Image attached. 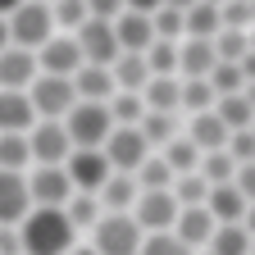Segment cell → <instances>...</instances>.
<instances>
[{
    "mask_svg": "<svg viewBox=\"0 0 255 255\" xmlns=\"http://www.w3.org/2000/svg\"><path fill=\"white\" fill-rule=\"evenodd\" d=\"M14 228H18L23 255H64V251L78 246V233H73V223L64 219L59 205H32Z\"/></svg>",
    "mask_w": 255,
    "mask_h": 255,
    "instance_id": "1",
    "label": "cell"
},
{
    "mask_svg": "<svg viewBox=\"0 0 255 255\" xmlns=\"http://www.w3.org/2000/svg\"><path fill=\"white\" fill-rule=\"evenodd\" d=\"M141 228H137V219L132 214H114L105 210L101 219L91 223V233H87V246L96 255H137L141 251Z\"/></svg>",
    "mask_w": 255,
    "mask_h": 255,
    "instance_id": "2",
    "label": "cell"
},
{
    "mask_svg": "<svg viewBox=\"0 0 255 255\" xmlns=\"http://www.w3.org/2000/svg\"><path fill=\"white\" fill-rule=\"evenodd\" d=\"M5 32H9V46H23V50H37L41 41H50L55 37L50 0H23L18 9L5 14Z\"/></svg>",
    "mask_w": 255,
    "mask_h": 255,
    "instance_id": "3",
    "label": "cell"
},
{
    "mask_svg": "<svg viewBox=\"0 0 255 255\" xmlns=\"http://www.w3.org/2000/svg\"><path fill=\"white\" fill-rule=\"evenodd\" d=\"M27 101H32V114H37V119H64V114L78 105L73 78H59V73H37V78L27 82Z\"/></svg>",
    "mask_w": 255,
    "mask_h": 255,
    "instance_id": "4",
    "label": "cell"
},
{
    "mask_svg": "<svg viewBox=\"0 0 255 255\" xmlns=\"http://www.w3.org/2000/svg\"><path fill=\"white\" fill-rule=\"evenodd\" d=\"M59 123H64V132H69V141H73V146H105L110 128H114V119H110L105 101H78V105L64 114Z\"/></svg>",
    "mask_w": 255,
    "mask_h": 255,
    "instance_id": "5",
    "label": "cell"
},
{
    "mask_svg": "<svg viewBox=\"0 0 255 255\" xmlns=\"http://www.w3.org/2000/svg\"><path fill=\"white\" fill-rule=\"evenodd\" d=\"M64 173H69V182H73V191H101V182L114 173L110 169V159H105V150L101 146H73L69 150V159H64Z\"/></svg>",
    "mask_w": 255,
    "mask_h": 255,
    "instance_id": "6",
    "label": "cell"
},
{
    "mask_svg": "<svg viewBox=\"0 0 255 255\" xmlns=\"http://www.w3.org/2000/svg\"><path fill=\"white\" fill-rule=\"evenodd\" d=\"M27 150H32V164H64L73 141H69L59 119H37L27 128Z\"/></svg>",
    "mask_w": 255,
    "mask_h": 255,
    "instance_id": "7",
    "label": "cell"
},
{
    "mask_svg": "<svg viewBox=\"0 0 255 255\" xmlns=\"http://www.w3.org/2000/svg\"><path fill=\"white\" fill-rule=\"evenodd\" d=\"M73 41L82 50V64H105L110 69V59L119 55V37H114V23L110 18H87L73 27Z\"/></svg>",
    "mask_w": 255,
    "mask_h": 255,
    "instance_id": "8",
    "label": "cell"
},
{
    "mask_svg": "<svg viewBox=\"0 0 255 255\" xmlns=\"http://www.w3.org/2000/svg\"><path fill=\"white\" fill-rule=\"evenodd\" d=\"M178 201H173V191H137V201H132V214L137 219V228L141 233H169L173 228V219H178Z\"/></svg>",
    "mask_w": 255,
    "mask_h": 255,
    "instance_id": "9",
    "label": "cell"
},
{
    "mask_svg": "<svg viewBox=\"0 0 255 255\" xmlns=\"http://www.w3.org/2000/svg\"><path fill=\"white\" fill-rule=\"evenodd\" d=\"M105 159H110V169L114 173H132L141 159L150 155V146H146V137H141V128L132 123V128H110V137H105Z\"/></svg>",
    "mask_w": 255,
    "mask_h": 255,
    "instance_id": "10",
    "label": "cell"
},
{
    "mask_svg": "<svg viewBox=\"0 0 255 255\" xmlns=\"http://www.w3.org/2000/svg\"><path fill=\"white\" fill-rule=\"evenodd\" d=\"M37 73H59V78H73L82 69V50L73 41V32H55L50 41H41L37 50Z\"/></svg>",
    "mask_w": 255,
    "mask_h": 255,
    "instance_id": "11",
    "label": "cell"
},
{
    "mask_svg": "<svg viewBox=\"0 0 255 255\" xmlns=\"http://www.w3.org/2000/svg\"><path fill=\"white\" fill-rule=\"evenodd\" d=\"M23 178H27L32 205H64L73 196V182H69V173H64V164H32Z\"/></svg>",
    "mask_w": 255,
    "mask_h": 255,
    "instance_id": "12",
    "label": "cell"
},
{
    "mask_svg": "<svg viewBox=\"0 0 255 255\" xmlns=\"http://www.w3.org/2000/svg\"><path fill=\"white\" fill-rule=\"evenodd\" d=\"M32 210V196H27V178L14 173V169H0V228H14V223Z\"/></svg>",
    "mask_w": 255,
    "mask_h": 255,
    "instance_id": "13",
    "label": "cell"
},
{
    "mask_svg": "<svg viewBox=\"0 0 255 255\" xmlns=\"http://www.w3.org/2000/svg\"><path fill=\"white\" fill-rule=\"evenodd\" d=\"M214 228H219V223H214V214H210L205 205H182L169 233H173V237H182L191 251H205V242L214 237Z\"/></svg>",
    "mask_w": 255,
    "mask_h": 255,
    "instance_id": "14",
    "label": "cell"
},
{
    "mask_svg": "<svg viewBox=\"0 0 255 255\" xmlns=\"http://www.w3.org/2000/svg\"><path fill=\"white\" fill-rule=\"evenodd\" d=\"M37 78V55L23 46H5L0 50V87L5 91H27V82Z\"/></svg>",
    "mask_w": 255,
    "mask_h": 255,
    "instance_id": "15",
    "label": "cell"
},
{
    "mask_svg": "<svg viewBox=\"0 0 255 255\" xmlns=\"http://www.w3.org/2000/svg\"><path fill=\"white\" fill-rule=\"evenodd\" d=\"M214 64H219V55H214L210 37H182L178 41V78H205Z\"/></svg>",
    "mask_w": 255,
    "mask_h": 255,
    "instance_id": "16",
    "label": "cell"
},
{
    "mask_svg": "<svg viewBox=\"0 0 255 255\" xmlns=\"http://www.w3.org/2000/svg\"><path fill=\"white\" fill-rule=\"evenodd\" d=\"M114 23V37H119V50H132V55H141L150 41H155V32H150V14H137V9H123L119 18H110Z\"/></svg>",
    "mask_w": 255,
    "mask_h": 255,
    "instance_id": "17",
    "label": "cell"
},
{
    "mask_svg": "<svg viewBox=\"0 0 255 255\" xmlns=\"http://www.w3.org/2000/svg\"><path fill=\"white\" fill-rule=\"evenodd\" d=\"M182 132L196 141L201 155H205V150H223V146H228V128L219 123L214 110H205V114H187V128H182Z\"/></svg>",
    "mask_w": 255,
    "mask_h": 255,
    "instance_id": "18",
    "label": "cell"
},
{
    "mask_svg": "<svg viewBox=\"0 0 255 255\" xmlns=\"http://www.w3.org/2000/svg\"><path fill=\"white\" fill-rule=\"evenodd\" d=\"M246 196L233 187V182H219V187H210L205 191V210L214 214V223H242V214H246Z\"/></svg>",
    "mask_w": 255,
    "mask_h": 255,
    "instance_id": "19",
    "label": "cell"
},
{
    "mask_svg": "<svg viewBox=\"0 0 255 255\" xmlns=\"http://www.w3.org/2000/svg\"><path fill=\"white\" fill-rule=\"evenodd\" d=\"M137 178L132 173H110L105 182H101V191H96V201H101V210H114V214H128L132 210V201H137Z\"/></svg>",
    "mask_w": 255,
    "mask_h": 255,
    "instance_id": "20",
    "label": "cell"
},
{
    "mask_svg": "<svg viewBox=\"0 0 255 255\" xmlns=\"http://www.w3.org/2000/svg\"><path fill=\"white\" fill-rule=\"evenodd\" d=\"M137 128H141L146 146H150V150H159L164 141H173V137L182 132V114H173V110H146V114L137 119Z\"/></svg>",
    "mask_w": 255,
    "mask_h": 255,
    "instance_id": "21",
    "label": "cell"
},
{
    "mask_svg": "<svg viewBox=\"0 0 255 255\" xmlns=\"http://www.w3.org/2000/svg\"><path fill=\"white\" fill-rule=\"evenodd\" d=\"M32 123H37V114H32L27 91H5L0 87V132H27Z\"/></svg>",
    "mask_w": 255,
    "mask_h": 255,
    "instance_id": "22",
    "label": "cell"
},
{
    "mask_svg": "<svg viewBox=\"0 0 255 255\" xmlns=\"http://www.w3.org/2000/svg\"><path fill=\"white\" fill-rule=\"evenodd\" d=\"M110 78H114V91H141L146 78H150V69H146V59H141V55L119 50V55L110 59Z\"/></svg>",
    "mask_w": 255,
    "mask_h": 255,
    "instance_id": "23",
    "label": "cell"
},
{
    "mask_svg": "<svg viewBox=\"0 0 255 255\" xmlns=\"http://www.w3.org/2000/svg\"><path fill=\"white\" fill-rule=\"evenodd\" d=\"M73 91L78 101H110L114 96V78L105 64H82V69L73 73Z\"/></svg>",
    "mask_w": 255,
    "mask_h": 255,
    "instance_id": "24",
    "label": "cell"
},
{
    "mask_svg": "<svg viewBox=\"0 0 255 255\" xmlns=\"http://www.w3.org/2000/svg\"><path fill=\"white\" fill-rule=\"evenodd\" d=\"M59 210H64V219L73 223V233H78V237H82V233H91V223L105 214V210H101V201H96L91 191H73V196L64 201Z\"/></svg>",
    "mask_w": 255,
    "mask_h": 255,
    "instance_id": "25",
    "label": "cell"
},
{
    "mask_svg": "<svg viewBox=\"0 0 255 255\" xmlns=\"http://www.w3.org/2000/svg\"><path fill=\"white\" fill-rule=\"evenodd\" d=\"M178 96H182V78H146L141 105L146 110H173V114H182L178 110Z\"/></svg>",
    "mask_w": 255,
    "mask_h": 255,
    "instance_id": "26",
    "label": "cell"
},
{
    "mask_svg": "<svg viewBox=\"0 0 255 255\" xmlns=\"http://www.w3.org/2000/svg\"><path fill=\"white\" fill-rule=\"evenodd\" d=\"M223 23H219V5L210 0H196V5L182 9V37H214Z\"/></svg>",
    "mask_w": 255,
    "mask_h": 255,
    "instance_id": "27",
    "label": "cell"
},
{
    "mask_svg": "<svg viewBox=\"0 0 255 255\" xmlns=\"http://www.w3.org/2000/svg\"><path fill=\"white\" fill-rule=\"evenodd\" d=\"M132 178H137L141 191H169V187H173V169L164 164V155H159V150H150V155L141 159V164L132 169Z\"/></svg>",
    "mask_w": 255,
    "mask_h": 255,
    "instance_id": "28",
    "label": "cell"
},
{
    "mask_svg": "<svg viewBox=\"0 0 255 255\" xmlns=\"http://www.w3.org/2000/svg\"><path fill=\"white\" fill-rule=\"evenodd\" d=\"M210 255H251V233L242 228V223H219L214 237L205 242Z\"/></svg>",
    "mask_w": 255,
    "mask_h": 255,
    "instance_id": "29",
    "label": "cell"
},
{
    "mask_svg": "<svg viewBox=\"0 0 255 255\" xmlns=\"http://www.w3.org/2000/svg\"><path fill=\"white\" fill-rule=\"evenodd\" d=\"M159 155H164V164L173 169V178H178V173H191V169L201 164V150H196V141H191L187 132H178L173 141H164V146H159Z\"/></svg>",
    "mask_w": 255,
    "mask_h": 255,
    "instance_id": "30",
    "label": "cell"
},
{
    "mask_svg": "<svg viewBox=\"0 0 255 255\" xmlns=\"http://www.w3.org/2000/svg\"><path fill=\"white\" fill-rule=\"evenodd\" d=\"M141 59H146V69H150V78H178V41H150L146 50H141Z\"/></svg>",
    "mask_w": 255,
    "mask_h": 255,
    "instance_id": "31",
    "label": "cell"
},
{
    "mask_svg": "<svg viewBox=\"0 0 255 255\" xmlns=\"http://www.w3.org/2000/svg\"><path fill=\"white\" fill-rule=\"evenodd\" d=\"M214 114H219V123L228 128V132H233V128H251V119H255V110H251V101H246L242 91L219 96V101H214Z\"/></svg>",
    "mask_w": 255,
    "mask_h": 255,
    "instance_id": "32",
    "label": "cell"
},
{
    "mask_svg": "<svg viewBox=\"0 0 255 255\" xmlns=\"http://www.w3.org/2000/svg\"><path fill=\"white\" fill-rule=\"evenodd\" d=\"M214 87L205 82V78H182V96H178V110L182 114H205V110H214Z\"/></svg>",
    "mask_w": 255,
    "mask_h": 255,
    "instance_id": "33",
    "label": "cell"
},
{
    "mask_svg": "<svg viewBox=\"0 0 255 255\" xmlns=\"http://www.w3.org/2000/svg\"><path fill=\"white\" fill-rule=\"evenodd\" d=\"M0 169H14V173H27L32 169L27 132H0Z\"/></svg>",
    "mask_w": 255,
    "mask_h": 255,
    "instance_id": "34",
    "label": "cell"
},
{
    "mask_svg": "<svg viewBox=\"0 0 255 255\" xmlns=\"http://www.w3.org/2000/svg\"><path fill=\"white\" fill-rule=\"evenodd\" d=\"M105 110H110L114 128H132V123L146 114V105H141V91H114L110 101H105Z\"/></svg>",
    "mask_w": 255,
    "mask_h": 255,
    "instance_id": "35",
    "label": "cell"
},
{
    "mask_svg": "<svg viewBox=\"0 0 255 255\" xmlns=\"http://www.w3.org/2000/svg\"><path fill=\"white\" fill-rule=\"evenodd\" d=\"M196 173H201L210 187H219V182H233V173H237V159H233L228 150H205V155H201V164H196Z\"/></svg>",
    "mask_w": 255,
    "mask_h": 255,
    "instance_id": "36",
    "label": "cell"
},
{
    "mask_svg": "<svg viewBox=\"0 0 255 255\" xmlns=\"http://www.w3.org/2000/svg\"><path fill=\"white\" fill-rule=\"evenodd\" d=\"M169 191H173V201H178V205H205V191H210V182H205L196 169H191V173H178Z\"/></svg>",
    "mask_w": 255,
    "mask_h": 255,
    "instance_id": "37",
    "label": "cell"
},
{
    "mask_svg": "<svg viewBox=\"0 0 255 255\" xmlns=\"http://www.w3.org/2000/svg\"><path fill=\"white\" fill-rule=\"evenodd\" d=\"M50 18H55V32H73L91 14H87V0H50Z\"/></svg>",
    "mask_w": 255,
    "mask_h": 255,
    "instance_id": "38",
    "label": "cell"
},
{
    "mask_svg": "<svg viewBox=\"0 0 255 255\" xmlns=\"http://www.w3.org/2000/svg\"><path fill=\"white\" fill-rule=\"evenodd\" d=\"M205 82L214 87V96H228V91H242V69H237V59H219L214 69L205 73Z\"/></svg>",
    "mask_w": 255,
    "mask_h": 255,
    "instance_id": "39",
    "label": "cell"
},
{
    "mask_svg": "<svg viewBox=\"0 0 255 255\" xmlns=\"http://www.w3.org/2000/svg\"><path fill=\"white\" fill-rule=\"evenodd\" d=\"M137 255H196V251H191L182 237H173V233H146Z\"/></svg>",
    "mask_w": 255,
    "mask_h": 255,
    "instance_id": "40",
    "label": "cell"
},
{
    "mask_svg": "<svg viewBox=\"0 0 255 255\" xmlns=\"http://www.w3.org/2000/svg\"><path fill=\"white\" fill-rule=\"evenodd\" d=\"M150 32L159 41H182V9H169V5H159L150 14Z\"/></svg>",
    "mask_w": 255,
    "mask_h": 255,
    "instance_id": "41",
    "label": "cell"
},
{
    "mask_svg": "<svg viewBox=\"0 0 255 255\" xmlns=\"http://www.w3.org/2000/svg\"><path fill=\"white\" fill-rule=\"evenodd\" d=\"M210 41H214V55L219 59H242L246 55V32L242 27H219Z\"/></svg>",
    "mask_w": 255,
    "mask_h": 255,
    "instance_id": "42",
    "label": "cell"
},
{
    "mask_svg": "<svg viewBox=\"0 0 255 255\" xmlns=\"http://www.w3.org/2000/svg\"><path fill=\"white\" fill-rule=\"evenodd\" d=\"M219 23L223 27H251L255 23V14H251V0H223V5H219Z\"/></svg>",
    "mask_w": 255,
    "mask_h": 255,
    "instance_id": "43",
    "label": "cell"
},
{
    "mask_svg": "<svg viewBox=\"0 0 255 255\" xmlns=\"http://www.w3.org/2000/svg\"><path fill=\"white\" fill-rule=\"evenodd\" d=\"M223 150H228L237 164H251V159H255V132H251V128H233V132H228V146H223Z\"/></svg>",
    "mask_w": 255,
    "mask_h": 255,
    "instance_id": "44",
    "label": "cell"
},
{
    "mask_svg": "<svg viewBox=\"0 0 255 255\" xmlns=\"http://www.w3.org/2000/svg\"><path fill=\"white\" fill-rule=\"evenodd\" d=\"M233 187L242 191L246 201H255V159H251V164H237V173H233Z\"/></svg>",
    "mask_w": 255,
    "mask_h": 255,
    "instance_id": "45",
    "label": "cell"
},
{
    "mask_svg": "<svg viewBox=\"0 0 255 255\" xmlns=\"http://www.w3.org/2000/svg\"><path fill=\"white\" fill-rule=\"evenodd\" d=\"M87 14L91 18H119L123 14V0H87Z\"/></svg>",
    "mask_w": 255,
    "mask_h": 255,
    "instance_id": "46",
    "label": "cell"
},
{
    "mask_svg": "<svg viewBox=\"0 0 255 255\" xmlns=\"http://www.w3.org/2000/svg\"><path fill=\"white\" fill-rule=\"evenodd\" d=\"M0 255H23V246H18V228H0Z\"/></svg>",
    "mask_w": 255,
    "mask_h": 255,
    "instance_id": "47",
    "label": "cell"
},
{
    "mask_svg": "<svg viewBox=\"0 0 255 255\" xmlns=\"http://www.w3.org/2000/svg\"><path fill=\"white\" fill-rule=\"evenodd\" d=\"M237 69H242V82H255V50L246 46V55L237 59Z\"/></svg>",
    "mask_w": 255,
    "mask_h": 255,
    "instance_id": "48",
    "label": "cell"
},
{
    "mask_svg": "<svg viewBox=\"0 0 255 255\" xmlns=\"http://www.w3.org/2000/svg\"><path fill=\"white\" fill-rule=\"evenodd\" d=\"M123 9H137V14H155L159 0H123Z\"/></svg>",
    "mask_w": 255,
    "mask_h": 255,
    "instance_id": "49",
    "label": "cell"
},
{
    "mask_svg": "<svg viewBox=\"0 0 255 255\" xmlns=\"http://www.w3.org/2000/svg\"><path fill=\"white\" fill-rule=\"evenodd\" d=\"M242 228L255 237V201H251V205H246V214H242Z\"/></svg>",
    "mask_w": 255,
    "mask_h": 255,
    "instance_id": "50",
    "label": "cell"
},
{
    "mask_svg": "<svg viewBox=\"0 0 255 255\" xmlns=\"http://www.w3.org/2000/svg\"><path fill=\"white\" fill-rule=\"evenodd\" d=\"M159 5H169V9H187V5H196V0H159Z\"/></svg>",
    "mask_w": 255,
    "mask_h": 255,
    "instance_id": "51",
    "label": "cell"
},
{
    "mask_svg": "<svg viewBox=\"0 0 255 255\" xmlns=\"http://www.w3.org/2000/svg\"><path fill=\"white\" fill-rule=\"evenodd\" d=\"M18 5H23V0H0V18H5L9 9H18Z\"/></svg>",
    "mask_w": 255,
    "mask_h": 255,
    "instance_id": "52",
    "label": "cell"
},
{
    "mask_svg": "<svg viewBox=\"0 0 255 255\" xmlns=\"http://www.w3.org/2000/svg\"><path fill=\"white\" fill-rule=\"evenodd\" d=\"M242 96H246V101H251V110H255V82H246V87H242Z\"/></svg>",
    "mask_w": 255,
    "mask_h": 255,
    "instance_id": "53",
    "label": "cell"
},
{
    "mask_svg": "<svg viewBox=\"0 0 255 255\" xmlns=\"http://www.w3.org/2000/svg\"><path fill=\"white\" fill-rule=\"evenodd\" d=\"M64 255H96L91 246H73V251H64Z\"/></svg>",
    "mask_w": 255,
    "mask_h": 255,
    "instance_id": "54",
    "label": "cell"
},
{
    "mask_svg": "<svg viewBox=\"0 0 255 255\" xmlns=\"http://www.w3.org/2000/svg\"><path fill=\"white\" fill-rule=\"evenodd\" d=\"M9 46V32H5V18H0V50Z\"/></svg>",
    "mask_w": 255,
    "mask_h": 255,
    "instance_id": "55",
    "label": "cell"
},
{
    "mask_svg": "<svg viewBox=\"0 0 255 255\" xmlns=\"http://www.w3.org/2000/svg\"><path fill=\"white\" fill-rule=\"evenodd\" d=\"M251 255H255V237H251Z\"/></svg>",
    "mask_w": 255,
    "mask_h": 255,
    "instance_id": "56",
    "label": "cell"
},
{
    "mask_svg": "<svg viewBox=\"0 0 255 255\" xmlns=\"http://www.w3.org/2000/svg\"><path fill=\"white\" fill-rule=\"evenodd\" d=\"M251 132H255V119H251Z\"/></svg>",
    "mask_w": 255,
    "mask_h": 255,
    "instance_id": "57",
    "label": "cell"
},
{
    "mask_svg": "<svg viewBox=\"0 0 255 255\" xmlns=\"http://www.w3.org/2000/svg\"><path fill=\"white\" fill-rule=\"evenodd\" d=\"M251 14H255V0H251Z\"/></svg>",
    "mask_w": 255,
    "mask_h": 255,
    "instance_id": "58",
    "label": "cell"
},
{
    "mask_svg": "<svg viewBox=\"0 0 255 255\" xmlns=\"http://www.w3.org/2000/svg\"><path fill=\"white\" fill-rule=\"evenodd\" d=\"M196 255H210V251H196Z\"/></svg>",
    "mask_w": 255,
    "mask_h": 255,
    "instance_id": "59",
    "label": "cell"
}]
</instances>
